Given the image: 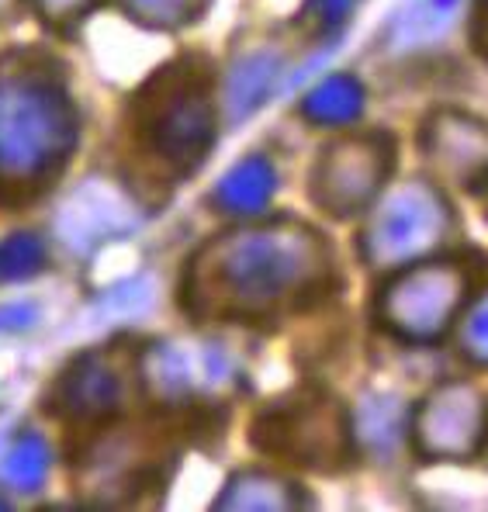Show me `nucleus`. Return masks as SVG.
<instances>
[{"label": "nucleus", "mask_w": 488, "mask_h": 512, "mask_svg": "<svg viewBox=\"0 0 488 512\" xmlns=\"http://www.w3.org/2000/svg\"><path fill=\"white\" fill-rule=\"evenodd\" d=\"M333 250L309 225H253L215 236L191 263V308L219 319H260L326 291Z\"/></svg>", "instance_id": "1"}, {"label": "nucleus", "mask_w": 488, "mask_h": 512, "mask_svg": "<svg viewBox=\"0 0 488 512\" xmlns=\"http://www.w3.org/2000/svg\"><path fill=\"white\" fill-rule=\"evenodd\" d=\"M457 236V212L447 191L430 177H412L378 194L360 225V256L371 270L440 256Z\"/></svg>", "instance_id": "2"}, {"label": "nucleus", "mask_w": 488, "mask_h": 512, "mask_svg": "<svg viewBox=\"0 0 488 512\" xmlns=\"http://www.w3.org/2000/svg\"><path fill=\"white\" fill-rule=\"evenodd\" d=\"M475 291L471 263L457 256H430L395 267L374 295V322L392 340L409 346H437L450 340L464 301Z\"/></svg>", "instance_id": "3"}, {"label": "nucleus", "mask_w": 488, "mask_h": 512, "mask_svg": "<svg viewBox=\"0 0 488 512\" xmlns=\"http://www.w3.org/2000/svg\"><path fill=\"white\" fill-rule=\"evenodd\" d=\"M412 454L423 464H468L488 447V395L468 378L437 381L405 423Z\"/></svg>", "instance_id": "4"}, {"label": "nucleus", "mask_w": 488, "mask_h": 512, "mask_svg": "<svg viewBox=\"0 0 488 512\" xmlns=\"http://www.w3.org/2000/svg\"><path fill=\"white\" fill-rule=\"evenodd\" d=\"M399 163V146L388 132H343L319 153L312 194L329 215H364L388 187Z\"/></svg>", "instance_id": "5"}, {"label": "nucleus", "mask_w": 488, "mask_h": 512, "mask_svg": "<svg viewBox=\"0 0 488 512\" xmlns=\"http://www.w3.org/2000/svg\"><path fill=\"white\" fill-rule=\"evenodd\" d=\"M426 177L461 194H488V122L461 108H433L419 125Z\"/></svg>", "instance_id": "6"}, {"label": "nucleus", "mask_w": 488, "mask_h": 512, "mask_svg": "<svg viewBox=\"0 0 488 512\" xmlns=\"http://www.w3.org/2000/svg\"><path fill=\"white\" fill-rule=\"evenodd\" d=\"M257 433H267L270 450L291 457L295 464L336 468L350 457V423L340 405L326 395L284 402L270 412L267 426H257Z\"/></svg>", "instance_id": "7"}, {"label": "nucleus", "mask_w": 488, "mask_h": 512, "mask_svg": "<svg viewBox=\"0 0 488 512\" xmlns=\"http://www.w3.org/2000/svg\"><path fill=\"white\" fill-rule=\"evenodd\" d=\"M450 340L457 346V357L468 360L471 367L488 371V284L475 288L464 301L461 315L454 322Z\"/></svg>", "instance_id": "8"}, {"label": "nucleus", "mask_w": 488, "mask_h": 512, "mask_svg": "<svg viewBox=\"0 0 488 512\" xmlns=\"http://www.w3.org/2000/svg\"><path fill=\"white\" fill-rule=\"evenodd\" d=\"M464 0H416L402 18H395L392 35L399 45H423L437 35H444L454 21V14L461 11Z\"/></svg>", "instance_id": "9"}, {"label": "nucleus", "mask_w": 488, "mask_h": 512, "mask_svg": "<svg viewBox=\"0 0 488 512\" xmlns=\"http://www.w3.org/2000/svg\"><path fill=\"white\" fill-rule=\"evenodd\" d=\"M315 104L322 108V122L343 125L350 118L360 115V84L350 77H336L322 87V94L315 97Z\"/></svg>", "instance_id": "10"}, {"label": "nucleus", "mask_w": 488, "mask_h": 512, "mask_svg": "<svg viewBox=\"0 0 488 512\" xmlns=\"http://www.w3.org/2000/svg\"><path fill=\"white\" fill-rule=\"evenodd\" d=\"M468 39H471V49L488 63V0H471Z\"/></svg>", "instance_id": "11"}]
</instances>
